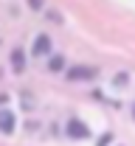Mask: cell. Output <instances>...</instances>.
Returning a JSON list of instances; mask_svg holds the SVG:
<instances>
[{
	"label": "cell",
	"instance_id": "obj_1",
	"mask_svg": "<svg viewBox=\"0 0 135 146\" xmlns=\"http://www.w3.org/2000/svg\"><path fill=\"white\" fill-rule=\"evenodd\" d=\"M65 76H68V82H90V79L98 76V70L96 68H87V65H76V68H68Z\"/></svg>",
	"mask_w": 135,
	"mask_h": 146
},
{
	"label": "cell",
	"instance_id": "obj_2",
	"mask_svg": "<svg viewBox=\"0 0 135 146\" xmlns=\"http://www.w3.org/2000/svg\"><path fill=\"white\" fill-rule=\"evenodd\" d=\"M65 132H68V138H73V141H84V138H90V127H84L79 118H68Z\"/></svg>",
	"mask_w": 135,
	"mask_h": 146
},
{
	"label": "cell",
	"instance_id": "obj_3",
	"mask_svg": "<svg viewBox=\"0 0 135 146\" xmlns=\"http://www.w3.org/2000/svg\"><path fill=\"white\" fill-rule=\"evenodd\" d=\"M48 54H51V36L39 34L34 39V56H48Z\"/></svg>",
	"mask_w": 135,
	"mask_h": 146
},
{
	"label": "cell",
	"instance_id": "obj_4",
	"mask_svg": "<svg viewBox=\"0 0 135 146\" xmlns=\"http://www.w3.org/2000/svg\"><path fill=\"white\" fill-rule=\"evenodd\" d=\"M0 132H3V135H11V132H14V112L0 110Z\"/></svg>",
	"mask_w": 135,
	"mask_h": 146
},
{
	"label": "cell",
	"instance_id": "obj_5",
	"mask_svg": "<svg viewBox=\"0 0 135 146\" xmlns=\"http://www.w3.org/2000/svg\"><path fill=\"white\" fill-rule=\"evenodd\" d=\"M11 68H14V73L25 70V54H23V48H14L11 51Z\"/></svg>",
	"mask_w": 135,
	"mask_h": 146
},
{
	"label": "cell",
	"instance_id": "obj_6",
	"mask_svg": "<svg viewBox=\"0 0 135 146\" xmlns=\"http://www.w3.org/2000/svg\"><path fill=\"white\" fill-rule=\"evenodd\" d=\"M48 70H51V73H62V70H65V59H62V56H51Z\"/></svg>",
	"mask_w": 135,
	"mask_h": 146
},
{
	"label": "cell",
	"instance_id": "obj_7",
	"mask_svg": "<svg viewBox=\"0 0 135 146\" xmlns=\"http://www.w3.org/2000/svg\"><path fill=\"white\" fill-rule=\"evenodd\" d=\"M113 141H116V138H113V132H104V135L98 138V143H96V146H110Z\"/></svg>",
	"mask_w": 135,
	"mask_h": 146
},
{
	"label": "cell",
	"instance_id": "obj_8",
	"mask_svg": "<svg viewBox=\"0 0 135 146\" xmlns=\"http://www.w3.org/2000/svg\"><path fill=\"white\" fill-rule=\"evenodd\" d=\"M28 3H31V9H37V11H39V9H42V6H45L42 0H28Z\"/></svg>",
	"mask_w": 135,
	"mask_h": 146
},
{
	"label": "cell",
	"instance_id": "obj_9",
	"mask_svg": "<svg viewBox=\"0 0 135 146\" xmlns=\"http://www.w3.org/2000/svg\"><path fill=\"white\" fill-rule=\"evenodd\" d=\"M6 98H9V96H3V93H0V104H6Z\"/></svg>",
	"mask_w": 135,
	"mask_h": 146
},
{
	"label": "cell",
	"instance_id": "obj_10",
	"mask_svg": "<svg viewBox=\"0 0 135 146\" xmlns=\"http://www.w3.org/2000/svg\"><path fill=\"white\" fill-rule=\"evenodd\" d=\"M132 118H135V104H132Z\"/></svg>",
	"mask_w": 135,
	"mask_h": 146
}]
</instances>
